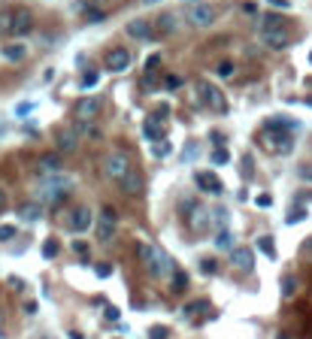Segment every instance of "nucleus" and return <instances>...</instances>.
<instances>
[{
  "mask_svg": "<svg viewBox=\"0 0 312 339\" xmlns=\"http://www.w3.org/2000/svg\"><path fill=\"white\" fill-rule=\"evenodd\" d=\"M140 258H143V264L149 267V273L155 276V279H167V276H173V261H170V255L164 252V249H152V246H140Z\"/></svg>",
  "mask_w": 312,
  "mask_h": 339,
  "instance_id": "1",
  "label": "nucleus"
},
{
  "mask_svg": "<svg viewBox=\"0 0 312 339\" xmlns=\"http://www.w3.org/2000/svg\"><path fill=\"white\" fill-rule=\"evenodd\" d=\"M127 170H130V158H127L121 149H115V152H109V155L103 158V176H106V179L121 182V179L127 176Z\"/></svg>",
  "mask_w": 312,
  "mask_h": 339,
  "instance_id": "2",
  "label": "nucleus"
},
{
  "mask_svg": "<svg viewBox=\"0 0 312 339\" xmlns=\"http://www.w3.org/2000/svg\"><path fill=\"white\" fill-rule=\"evenodd\" d=\"M91 224H94V215H91L88 206H76V209L67 215V227H70L73 233H88Z\"/></svg>",
  "mask_w": 312,
  "mask_h": 339,
  "instance_id": "3",
  "label": "nucleus"
},
{
  "mask_svg": "<svg viewBox=\"0 0 312 339\" xmlns=\"http://www.w3.org/2000/svg\"><path fill=\"white\" fill-rule=\"evenodd\" d=\"M30 30H33V15H30L27 9H15L12 18H9V33H12V36H24V33H30Z\"/></svg>",
  "mask_w": 312,
  "mask_h": 339,
  "instance_id": "4",
  "label": "nucleus"
},
{
  "mask_svg": "<svg viewBox=\"0 0 312 339\" xmlns=\"http://www.w3.org/2000/svg\"><path fill=\"white\" fill-rule=\"evenodd\" d=\"M115 209L112 206H106L103 212H100V218H97V239L100 243H109L112 239V233H115Z\"/></svg>",
  "mask_w": 312,
  "mask_h": 339,
  "instance_id": "5",
  "label": "nucleus"
},
{
  "mask_svg": "<svg viewBox=\"0 0 312 339\" xmlns=\"http://www.w3.org/2000/svg\"><path fill=\"white\" fill-rule=\"evenodd\" d=\"M197 91L203 94V103L212 106L215 112H225V109H228V103H225V97H221V91H218L215 85H209V82H197Z\"/></svg>",
  "mask_w": 312,
  "mask_h": 339,
  "instance_id": "6",
  "label": "nucleus"
},
{
  "mask_svg": "<svg viewBox=\"0 0 312 339\" xmlns=\"http://www.w3.org/2000/svg\"><path fill=\"white\" fill-rule=\"evenodd\" d=\"M100 97L97 94H91V97H82L79 103H76V118L79 121H94L97 118V112H100Z\"/></svg>",
  "mask_w": 312,
  "mask_h": 339,
  "instance_id": "7",
  "label": "nucleus"
},
{
  "mask_svg": "<svg viewBox=\"0 0 312 339\" xmlns=\"http://www.w3.org/2000/svg\"><path fill=\"white\" fill-rule=\"evenodd\" d=\"M188 21H191L194 27H209V24L215 21V9H212L209 3H197V6L191 9V15H188Z\"/></svg>",
  "mask_w": 312,
  "mask_h": 339,
  "instance_id": "8",
  "label": "nucleus"
},
{
  "mask_svg": "<svg viewBox=\"0 0 312 339\" xmlns=\"http://www.w3.org/2000/svg\"><path fill=\"white\" fill-rule=\"evenodd\" d=\"M231 264L240 270V273H252V267H255V252L252 249H231Z\"/></svg>",
  "mask_w": 312,
  "mask_h": 339,
  "instance_id": "9",
  "label": "nucleus"
},
{
  "mask_svg": "<svg viewBox=\"0 0 312 339\" xmlns=\"http://www.w3.org/2000/svg\"><path fill=\"white\" fill-rule=\"evenodd\" d=\"M36 170H39L42 179L46 176H58V173H64V161H61V155H42L36 161Z\"/></svg>",
  "mask_w": 312,
  "mask_h": 339,
  "instance_id": "10",
  "label": "nucleus"
},
{
  "mask_svg": "<svg viewBox=\"0 0 312 339\" xmlns=\"http://www.w3.org/2000/svg\"><path fill=\"white\" fill-rule=\"evenodd\" d=\"M106 67H109L112 73H124V70L130 67V52H127V49H112L109 58H106Z\"/></svg>",
  "mask_w": 312,
  "mask_h": 339,
  "instance_id": "11",
  "label": "nucleus"
},
{
  "mask_svg": "<svg viewBox=\"0 0 312 339\" xmlns=\"http://www.w3.org/2000/svg\"><path fill=\"white\" fill-rule=\"evenodd\" d=\"M58 152H64V155H70V152H76L79 149V136H76V130L73 127H64V130H58Z\"/></svg>",
  "mask_w": 312,
  "mask_h": 339,
  "instance_id": "12",
  "label": "nucleus"
},
{
  "mask_svg": "<svg viewBox=\"0 0 312 339\" xmlns=\"http://www.w3.org/2000/svg\"><path fill=\"white\" fill-rule=\"evenodd\" d=\"M267 149L270 152H282V155H288L291 149H294V136L291 133H267Z\"/></svg>",
  "mask_w": 312,
  "mask_h": 339,
  "instance_id": "13",
  "label": "nucleus"
},
{
  "mask_svg": "<svg viewBox=\"0 0 312 339\" xmlns=\"http://www.w3.org/2000/svg\"><path fill=\"white\" fill-rule=\"evenodd\" d=\"M118 185H121V191H124V194L137 197V194L143 191V176L137 173V167H130V170H127V176H124V179H121Z\"/></svg>",
  "mask_w": 312,
  "mask_h": 339,
  "instance_id": "14",
  "label": "nucleus"
},
{
  "mask_svg": "<svg viewBox=\"0 0 312 339\" xmlns=\"http://www.w3.org/2000/svg\"><path fill=\"white\" fill-rule=\"evenodd\" d=\"M127 36H133V39H152V24L146 21V18H133V21H127Z\"/></svg>",
  "mask_w": 312,
  "mask_h": 339,
  "instance_id": "15",
  "label": "nucleus"
},
{
  "mask_svg": "<svg viewBox=\"0 0 312 339\" xmlns=\"http://www.w3.org/2000/svg\"><path fill=\"white\" fill-rule=\"evenodd\" d=\"M197 185H200V191H209V194H221L225 191V185H221V179L215 173H197Z\"/></svg>",
  "mask_w": 312,
  "mask_h": 339,
  "instance_id": "16",
  "label": "nucleus"
},
{
  "mask_svg": "<svg viewBox=\"0 0 312 339\" xmlns=\"http://www.w3.org/2000/svg\"><path fill=\"white\" fill-rule=\"evenodd\" d=\"M261 39H264V45H270V49H285V45L291 42V36H288V30H285V27H282V30L261 33Z\"/></svg>",
  "mask_w": 312,
  "mask_h": 339,
  "instance_id": "17",
  "label": "nucleus"
},
{
  "mask_svg": "<svg viewBox=\"0 0 312 339\" xmlns=\"http://www.w3.org/2000/svg\"><path fill=\"white\" fill-rule=\"evenodd\" d=\"M24 55H27V45H21V42L3 45V58H6V61H21Z\"/></svg>",
  "mask_w": 312,
  "mask_h": 339,
  "instance_id": "18",
  "label": "nucleus"
},
{
  "mask_svg": "<svg viewBox=\"0 0 312 339\" xmlns=\"http://www.w3.org/2000/svg\"><path fill=\"white\" fill-rule=\"evenodd\" d=\"M73 130H76V136H94V139L100 136V127H97L94 121H79Z\"/></svg>",
  "mask_w": 312,
  "mask_h": 339,
  "instance_id": "19",
  "label": "nucleus"
},
{
  "mask_svg": "<svg viewBox=\"0 0 312 339\" xmlns=\"http://www.w3.org/2000/svg\"><path fill=\"white\" fill-rule=\"evenodd\" d=\"M24 221H36V218H42V206L39 203H27V206H21V212H18Z\"/></svg>",
  "mask_w": 312,
  "mask_h": 339,
  "instance_id": "20",
  "label": "nucleus"
},
{
  "mask_svg": "<svg viewBox=\"0 0 312 339\" xmlns=\"http://www.w3.org/2000/svg\"><path fill=\"white\" fill-rule=\"evenodd\" d=\"M270 30H282V18L264 15V18H261V33H270Z\"/></svg>",
  "mask_w": 312,
  "mask_h": 339,
  "instance_id": "21",
  "label": "nucleus"
},
{
  "mask_svg": "<svg viewBox=\"0 0 312 339\" xmlns=\"http://www.w3.org/2000/svg\"><path fill=\"white\" fill-rule=\"evenodd\" d=\"M161 133H164V127H158V121L149 118V121H146V136L155 139V142H161Z\"/></svg>",
  "mask_w": 312,
  "mask_h": 339,
  "instance_id": "22",
  "label": "nucleus"
},
{
  "mask_svg": "<svg viewBox=\"0 0 312 339\" xmlns=\"http://www.w3.org/2000/svg\"><path fill=\"white\" fill-rule=\"evenodd\" d=\"M185 288H188V276H185L182 270H173V291H176V294H182Z\"/></svg>",
  "mask_w": 312,
  "mask_h": 339,
  "instance_id": "23",
  "label": "nucleus"
},
{
  "mask_svg": "<svg viewBox=\"0 0 312 339\" xmlns=\"http://www.w3.org/2000/svg\"><path fill=\"white\" fill-rule=\"evenodd\" d=\"M215 246H218V249H234V236H231V230H228V227H225V230H218Z\"/></svg>",
  "mask_w": 312,
  "mask_h": 339,
  "instance_id": "24",
  "label": "nucleus"
},
{
  "mask_svg": "<svg viewBox=\"0 0 312 339\" xmlns=\"http://www.w3.org/2000/svg\"><path fill=\"white\" fill-rule=\"evenodd\" d=\"M58 252H61V246H58V239H46L42 243V255L52 261V258H58Z\"/></svg>",
  "mask_w": 312,
  "mask_h": 339,
  "instance_id": "25",
  "label": "nucleus"
},
{
  "mask_svg": "<svg viewBox=\"0 0 312 339\" xmlns=\"http://www.w3.org/2000/svg\"><path fill=\"white\" fill-rule=\"evenodd\" d=\"M258 249H261L267 258H276V246H273V239H270V236H261V239H258Z\"/></svg>",
  "mask_w": 312,
  "mask_h": 339,
  "instance_id": "26",
  "label": "nucleus"
},
{
  "mask_svg": "<svg viewBox=\"0 0 312 339\" xmlns=\"http://www.w3.org/2000/svg\"><path fill=\"white\" fill-rule=\"evenodd\" d=\"M294 291H297V279H294V276H285V282H282V297H294Z\"/></svg>",
  "mask_w": 312,
  "mask_h": 339,
  "instance_id": "27",
  "label": "nucleus"
},
{
  "mask_svg": "<svg viewBox=\"0 0 312 339\" xmlns=\"http://www.w3.org/2000/svg\"><path fill=\"white\" fill-rule=\"evenodd\" d=\"M203 309H209V303H206V300H197V303H191V306H185L182 312H185V315H197V312H203Z\"/></svg>",
  "mask_w": 312,
  "mask_h": 339,
  "instance_id": "28",
  "label": "nucleus"
},
{
  "mask_svg": "<svg viewBox=\"0 0 312 339\" xmlns=\"http://www.w3.org/2000/svg\"><path fill=\"white\" fill-rule=\"evenodd\" d=\"M215 73H218V76H221V79H231V76H234V64H231V61H221V64H218V70H215Z\"/></svg>",
  "mask_w": 312,
  "mask_h": 339,
  "instance_id": "29",
  "label": "nucleus"
},
{
  "mask_svg": "<svg viewBox=\"0 0 312 339\" xmlns=\"http://www.w3.org/2000/svg\"><path fill=\"white\" fill-rule=\"evenodd\" d=\"M303 218H306V209H303V206H297V209H291L288 224H297V221H303Z\"/></svg>",
  "mask_w": 312,
  "mask_h": 339,
  "instance_id": "30",
  "label": "nucleus"
},
{
  "mask_svg": "<svg viewBox=\"0 0 312 339\" xmlns=\"http://www.w3.org/2000/svg\"><path fill=\"white\" fill-rule=\"evenodd\" d=\"M97 79H100L97 73H85V76H82V88H85V91H88V88H94V85H97Z\"/></svg>",
  "mask_w": 312,
  "mask_h": 339,
  "instance_id": "31",
  "label": "nucleus"
},
{
  "mask_svg": "<svg viewBox=\"0 0 312 339\" xmlns=\"http://www.w3.org/2000/svg\"><path fill=\"white\" fill-rule=\"evenodd\" d=\"M12 236H15V227H12V224H3V227H0V243H9Z\"/></svg>",
  "mask_w": 312,
  "mask_h": 339,
  "instance_id": "32",
  "label": "nucleus"
},
{
  "mask_svg": "<svg viewBox=\"0 0 312 339\" xmlns=\"http://www.w3.org/2000/svg\"><path fill=\"white\" fill-rule=\"evenodd\" d=\"M85 15H88V21H91V24H100V21H103V12H100V9H88Z\"/></svg>",
  "mask_w": 312,
  "mask_h": 339,
  "instance_id": "33",
  "label": "nucleus"
},
{
  "mask_svg": "<svg viewBox=\"0 0 312 339\" xmlns=\"http://www.w3.org/2000/svg\"><path fill=\"white\" fill-rule=\"evenodd\" d=\"M228 161H231V155H228L225 149H218V152L212 155V164H228Z\"/></svg>",
  "mask_w": 312,
  "mask_h": 339,
  "instance_id": "34",
  "label": "nucleus"
},
{
  "mask_svg": "<svg viewBox=\"0 0 312 339\" xmlns=\"http://www.w3.org/2000/svg\"><path fill=\"white\" fill-rule=\"evenodd\" d=\"M9 18L12 12H0V33H9Z\"/></svg>",
  "mask_w": 312,
  "mask_h": 339,
  "instance_id": "35",
  "label": "nucleus"
},
{
  "mask_svg": "<svg viewBox=\"0 0 312 339\" xmlns=\"http://www.w3.org/2000/svg\"><path fill=\"white\" fill-rule=\"evenodd\" d=\"M200 270H203V273H215L218 267H215V261H212V258H206V261H200Z\"/></svg>",
  "mask_w": 312,
  "mask_h": 339,
  "instance_id": "36",
  "label": "nucleus"
},
{
  "mask_svg": "<svg viewBox=\"0 0 312 339\" xmlns=\"http://www.w3.org/2000/svg\"><path fill=\"white\" fill-rule=\"evenodd\" d=\"M155 155H158V158H167V155H170V146H167V142L155 146Z\"/></svg>",
  "mask_w": 312,
  "mask_h": 339,
  "instance_id": "37",
  "label": "nucleus"
},
{
  "mask_svg": "<svg viewBox=\"0 0 312 339\" xmlns=\"http://www.w3.org/2000/svg\"><path fill=\"white\" fill-rule=\"evenodd\" d=\"M270 6H276V9H291V0H267Z\"/></svg>",
  "mask_w": 312,
  "mask_h": 339,
  "instance_id": "38",
  "label": "nucleus"
},
{
  "mask_svg": "<svg viewBox=\"0 0 312 339\" xmlns=\"http://www.w3.org/2000/svg\"><path fill=\"white\" fill-rule=\"evenodd\" d=\"M161 21H164V24H161V27H164V30H173V27H176V24H173V21H176V18H173V15H164V18H161Z\"/></svg>",
  "mask_w": 312,
  "mask_h": 339,
  "instance_id": "39",
  "label": "nucleus"
},
{
  "mask_svg": "<svg viewBox=\"0 0 312 339\" xmlns=\"http://www.w3.org/2000/svg\"><path fill=\"white\" fill-rule=\"evenodd\" d=\"M109 273H112V267H109V264H100V267H97V276H100V279H106Z\"/></svg>",
  "mask_w": 312,
  "mask_h": 339,
  "instance_id": "40",
  "label": "nucleus"
},
{
  "mask_svg": "<svg viewBox=\"0 0 312 339\" xmlns=\"http://www.w3.org/2000/svg\"><path fill=\"white\" fill-rule=\"evenodd\" d=\"M149 339H167V330H164V327H155V330L149 333Z\"/></svg>",
  "mask_w": 312,
  "mask_h": 339,
  "instance_id": "41",
  "label": "nucleus"
},
{
  "mask_svg": "<svg viewBox=\"0 0 312 339\" xmlns=\"http://www.w3.org/2000/svg\"><path fill=\"white\" fill-rule=\"evenodd\" d=\"M300 179L303 182H312V167H300Z\"/></svg>",
  "mask_w": 312,
  "mask_h": 339,
  "instance_id": "42",
  "label": "nucleus"
},
{
  "mask_svg": "<svg viewBox=\"0 0 312 339\" xmlns=\"http://www.w3.org/2000/svg\"><path fill=\"white\" fill-rule=\"evenodd\" d=\"M106 318H109V321H118V309H115V306H109V309H106Z\"/></svg>",
  "mask_w": 312,
  "mask_h": 339,
  "instance_id": "43",
  "label": "nucleus"
},
{
  "mask_svg": "<svg viewBox=\"0 0 312 339\" xmlns=\"http://www.w3.org/2000/svg\"><path fill=\"white\" fill-rule=\"evenodd\" d=\"M167 85L170 88H179V76H167Z\"/></svg>",
  "mask_w": 312,
  "mask_h": 339,
  "instance_id": "44",
  "label": "nucleus"
},
{
  "mask_svg": "<svg viewBox=\"0 0 312 339\" xmlns=\"http://www.w3.org/2000/svg\"><path fill=\"white\" fill-rule=\"evenodd\" d=\"M258 206H264V209H267V206H270V197H267V194H261V197H258Z\"/></svg>",
  "mask_w": 312,
  "mask_h": 339,
  "instance_id": "45",
  "label": "nucleus"
},
{
  "mask_svg": "<svg viewBox=\"0 0 312 339\" xmlns=\"http://www.w3.org/2000/svg\"><path fill=\"white\" fill-rule=\"evenodd\" d=\"M140 3H143V6H155L158 0H140Z\"/></svg>",
  "mask_w": 312,
  "mask_h": 339,
  "instance_id": "46",
  "label": "nucleus"
},
{
  "mask_svg": "<svg viewBox=\"0 0 312 339\" xmlns=\"http://www.w3.org/2000/svg\"><path fill=\"white\" fill-rule=\"evenodd\" d=\"M3 203H6V194H3V191H0V209H3Z\"/></svg>",
  "mask_w": 312,
  "mask_h": 339,
  "instance_id": "47",
  "label": "nucleus"
},
{
  "mask_svg": "<svg viewBox=\"0 0 312 339\" xmlns=\"http://www.w3.org/2000/svg\"><path fill=\"white\" fill-rule=\"evenodd\" d=\"M182 3H191V6H197V3H200V0H182Z\"/></svg>",
  "mask_w": 312,
  "mask_h": 339,
  "instance_id": "48",
  "label": "nucleus"
},
{
  "mask_svg": "<svg viewBox=\"0 0 312 339\" xmlns=\"http://www.w3.org/2000/svg\"><path fill=\"white\" fill-rule=\"evenodd\" d=\"M276 339H288V336H285V333H279V336H276Z\"/></svg>",
  "mask_w": 312,
  "mask_h": 339,
  "instance_id": "49",
  "label": "nucleus"
},
{
  "mask_svg": "<svg viewBox=\"0 0 312 339\" xmlns=\"http://www.w3.org/2000/svg\"><path fill=\"white\" fill-rule=\"evenodd\" d=\"M0 133H3V130H0Z\"/></svg>",
  "mask_w": 312,
  "mask_h": 339,
  "instance_id": "50",
  "label": "nucleus"
}]
</instances>
